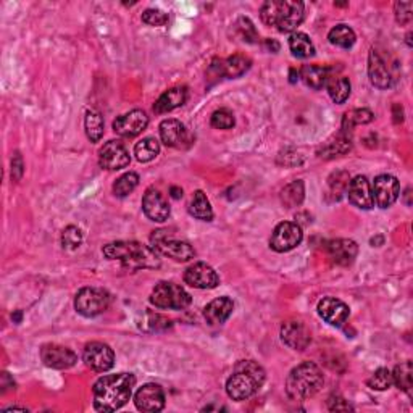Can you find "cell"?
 Returning a JSON list of instances; mask_svg holds the SVG:
<instances>
[{
    "mask_svg": "<svg viewBox=\"0 0 413 413\" xmlns=\"http://www.w3.org/2000/svg\"><path fill=\"white\" fill-rule=\"evenodd\" d=\"M136 378L131 373L107 374L94 384V409L99 412H115L131 399Z\"/></svg>",
    "mask_w": 413,
    "mask_h": 413,
    "instance_id": "obj_1",
    "label": "cell"
},
{
    "mask_svg": "<svg viewBox=\"0 0 413 413\" xmlns=\"http://www.w3.org/2000/svg\"><path fill=\"white\" fill-rule=\"evenodd\" d=\"M109 260H118L121 265L130 270H142V268H158L160 254L154 248L144 245L136 241H118V243L107 244L102 249Z\"/></svg>",
    "mask_w": 413,
    "mask_h": 413,
    "instance_id": "obj_2",
    "label": "cell"
},
{
    "mask_svg": "<svg viewBox=\"0 0 413 413\" xmlns=\"http://www.w3.org/2000/svg\"><path fill=\"white\" fill-rule=\"evenodd\" d=\"M260 17L281 33H294L305 18V7L297 0H268L262 5Z\"/></svg>",
    "mask_w": 413,
    "mask_h": 413,
    "instance_id": "obj_3",
    "label": "cell"
},
{
    "mask_svg": "<svg viewBox=\"0 0 413 413\" xmlns=\"http://www.w3.org/2000/svg\"><path fill=\"white\" fill-rule=\"evenodd\" d=\"M265 370L254 360H241L236 363L234 372L226 381V393L233 400H245L265 383Z\"/></svg>",
    "mask_w": 413,
    "mask_h": 413,
    "instance_id": "obj_4",
    "label": "cell"
},
{
    "mask_svg": "<svg viewBox=\"0 0 413 413\" xmlns=\"http://www.w3.org/2000/svg\"><path fill=\"white\" fill-rule=\"evenodd\" d=\"M325 384V377L318 365L304 362L291 370L286 379V393L292 400H307Z\"/></svg>",
    "mask_w": 413,
    "mask_h": 413,
    "instance_id": "obj_5",
    "label": "cell"
},
{
    "mask_svg": "<svg viewBox=\"0 0 413 413\" xmlns=\"http://www.w3.org/2000/svg\"><path fill=\"white\" fill-rule=\"evenodd\" d=\"M368 76L374 88L389 89L397 81V63L378 49H372L368 55Z\"/></svg>",
    "mask_w": 413,
    "mask_h": 413,
    "instance_id": "obj_6",
    "label": "cell"
},
{
    "mask_svg": "<svg viewBox=\"0 0 413 413\" xmlns=\"http://www.w3.org/2000/svg\"><path fill=\"white\" fill-rule=\"evenodd\" d=\"M191 300V296L184 289L170 281L158 283L150 296V302L157 309L163 310H182L189 307Z\"/></svg>",
    "mask_w": 413,
    "mask_h": 413,
    "instance_id": "obj_7",
    "label": "cell"
},
{
    "mask_svg": "<svg viewBox=\"0 0 413 413\" xmlns=\"http://www.w3.org/2000/svg\"><path fill=\"white\" fill-rule=\"evenodd\" d=\"M150 243H152V248L158 254L170 257L175 262H189L196 257V250L189 243L171 238L163 229L154 231V234L150 236Z\"/></svg>",
    "mask_w": 413,
    "mask_h": 413,
    "instance_id": "obj_8",
    "label": "cell"
},
{
    "mask_svg": "<svg viewBox=\"0 0 413 413\" xmlns=\"http://www.w3.org/2000/svg\"><path fill=\"white\" fill-rule=\"evenodd\" d=\"M110 307V294L99 287H83L74 297V309L86 318H94Z\"/></svg>",
    "mask_w": 413,
    "mask_h": 413,
    "instance_id": "obj_9",
    "label": "cell"
},
{
    "mask_svg": "<svg viewBox=\"0 0 413 413\" xmlns=\"http://www.w3.org/2000/svg\"><path fill=\"white\" fill-rule=\"evenodd\" d=\"M304 233L300 224L292 222H283L275 228V231L271 234L270 239V248L275 252H289L296 249L297 245L302 243Z\"/></svg>",
    "mask_w": 413,
    "mask_h": 413,
    "instance_id": "obj_10",
    "label": "cell"
},
{
    "mask_svg": "<svg viewBox=\"0 0 413 413\" xmlns=\"http://www.w3.org/2000/svg\"><path fill=\"white\" fill-rule=\"evenodd\" d=\"M372 194L379 208H389L399 198L400 182L393 175H379L373 181Z\"/></svg>",
    "mask_w": 413,
    "mask_h": 413,
    "instance_id": "obj_11",
    "label": "cell"
},
{
    "mask_svg": "<svg viewBox=\"0 0 413 413\" xmlns=\"http://www.w3.org/2000/svg\"><path fill=\"white\" fill-rule=\"evenodd\" d=\"M83 358L86 365L97 373L109 372L115 365V352L104 342H89L84 347Z\"/></svg>",
    "mask_w": 413,
    "mask_h": 413,
    "instance_id": "obj_12",
    "label": "cell"
},
{
    "mask_svg": "<svg viewBox=\"0 0 413 413\" xmlns=\"http://www.w3.org/2000/svg\"><path fill=\"white\" fill-rule=\"evenodd\" d=\"M131 162L130 152L121 141H109L99 150V163L102 168L116 171L126 168Z\"/></svg>",
    "mask_w": 413,
    "mask_h": 413,
    "instance_id": "obj_13",
    "label": "cell"
},
{
    "mask_svg": "<svg viewBox=\"0 0 413 413\" xmlns=\"http://www.w3.org/2000/svg\"><path fill=\"white\" fill-rule=\"evenodd\" d=\"M281 339L292 351H305L312 342V332L299 320H289L281 326Z\"/></svg>",
    "mask_w": 413,
    "mask_h": 413,
    "instance_id": "obj_14",
    "label": "cell"
},
{
    "mask_svg": "<svg viewBox=\"0 0 413 413\" xmlns=\"http://www.w3.org/2000/svg\"><path fill=\"white\" fill-rule=\"evenodd\" d=\"M41 360L49 368L68 370L78 362V357L68 347L58 344H46L41 348Z\"/></svg>",
    "mask_w": 413,
    "mask_h": 413,
    "instance_id": "obj_15",
    "label": "cell"
},
{
    "mask_svg": "<svg viewBox=\"0 0 413 413\" xmlns=\"http://www.w3.org/2000/svg\"><path fill=\"white\" fill-rule=\"evenodd\" d=\"M149 116L142 110H131L114 121V131L121 137H136L146 130Z\"/></svg>",
    "mask_w": 413,
    "mask_h": 413,
    "instance_id": "obj_16",
    "label": "cell"
},
{
    "mask_svg": "<svg viewBox=\"0 0 413 413\" xmlns=\"http://www.w3.org/2000/svg\"><path fill=\"white\" fill-rule=\"evenodd\" d=\"M184 283L196 289H215L219 284V276L210 265L198 262L184 271Z\"/></svg>",
    "mask_w": 413,
    "mask_h": 413,
    "instance_id": "obj_17",
    "label": "cell"
},
{
    "mask_svg": "<svg viewBox=\"0 0 413 413\" xmlns=\"http://www.w3.org/2000/svg\"><path fill=\"white\" fill-rule=\"evenodd\" d=\"M165 400L166 399L163 389L155 383L144 384L142 388H139L136 395H134V404H136L137 409L149 413L163 410Z\"/></svg>",
    "mask_w": 413,
    "mask_h": 413,
    "instance_id": "obj_18",
    "label": "cell"
},
{
    "mask_svg": "<svg viewBox=\"0 0 413 413\" xmlns=\"http://www.w3.org/2000/svg\"><path fill=\"white\" fill-rule=\"evenodd\" d=\"M142 210L152 222L163 223L170 217V205L162 192L157 189H147L142 197Z\"/></svg>",
    "mask_w": 413,
    "mask_h": 413,
    "instance_id": "obj_19",
    "label": "cell"
},
{
    "mask_svg": "<svg viewBox=\"0 0 413 413\" xmlns=\"http://www.w3.org/2000/svg\"><path fill=\"white\" fill-rule=\"evenodd\" d=\"M158 131H160V139H162V142L166 147L181 149L189 144V134H187L186 126L178 120H173V118H170V120H163L162 123H160Z\"/></svg>",
    "mask_w": 413,
    "mask_h": 413,
    "instance_id": "obj_20",
    "label": "cell"
},
{
    "mask_svg": "<svg viewBox=\"0 0 413 413\" xmlns=\"http://www.w3.org/2000/svg\"><path fill=\"white\" fill-rule=\"evenodd\" d=\"M347 196L352 205L362 208V210H370L374 205L372 184H370V181L365 176H356V178L348 182Z\"/></svg>",
    "mask_w": 413,
    "mask_h": 413,
    "instance_id": "obj_21",
    "label": "cell"
},
{
    "mask_svg": "<svg viewBox=\"0 0 413 413\" xmlns=\"http://www.w3.org/2000/svg\"><path fill=\"white\" fill-rule=\"evenodd\" d=\"M316 310H318L321 318L331 326H342L347 321L348 315H351L347 304L336 297H325L323 300H320Z\"/></svg>",
    "mask_w": 413,
    "mask_h": 413,
    "instance_id": "obj_22",
    "label": "cell"
},
{
    "mask_svg": "<svg viewBox=\"0 0 413 413\" xmlns=\"http://www.w3.org/2000/svg\"><path fill=\"white\" fill-rule=\"evenodd\" d=\"M328 255L332 264L339 266H348L357 259L358 245L352 239H334L328 243Z\"/></svg>",
    "mask_w": 413,
    "mask_h": 413,
    "instance_id": "obj_23",
    "label": "cell"
},
{
    "mask_svg": "<svg viewBox=\"0 0 413 413\" xmlns=\"http://www.w3.org/2000/svg\"><path fill=\"white\" fill-rule=\"evenodd\" d=\"M234 310V302L229 297H218L212 300L210 304H207V307L203 309V318L208 325L217 326L223 325L229 316H231Z\"/></svg>",
    "mask_w": 413,
    "mask_h": 413,
    "instance_id": "obj_24",
    "label": "cell"
},
{
    "mask_svg": "<svg viewBox=\"0 0 413 413\" xmlns=\"http://www.w3.org/2000/svg\"><path fill=\"white\" fill-rule=\"evenodd\" d=\"M186 100H187V88H184V86H176V88L165 90V93L160 95L154 105V111L158 115L168 114V111L184 105Z\"/></svg>",
    "mask_w": 413,
    "mask_h": 413,
    "instance_id": "obj_25",
    "label": "cell"
},
{
    "mask_svg": "<svg viewBox=\"0 0 413 413\" xmlns=\"http://www.w3.org/2000/svg\"><path fill=\"white\" fill-rule=\"evenodd\" d=\"M351 147H352V141H351V136H348V133L341 131L336 137L330 139V141L318 150V155L321 158L330 160V158L341 157V155L347 154L348 150H351Z\"/></svg>",
    "mask_w": 413,
    "mask_h": 413,
    "instance_id": "obj_26",
    "label": "cell"
},
{
    "mask_svg": "<svg viewBox=\"0 0 413 413\" xmlns=\"http://www.w3.org/2000/svg\"><path fill=\"white\" fill-rule=\"evenodd\" d=\"M331 76V69L326 67H318V65H305L300 69V78L302 81L315 90L323 89L328 79Z\"/></svg>",
    "mask_w": 413,
    "mask_h": 413,
    "instance_id": "obj_27",
    "label": "cell"
},
{
    "mask_svg": "<svg viewBox=\"0 0 413 413\" xmlns=\"http://www.w3.org/2000/svg\"><path fill=\"white\" fill-rule=\"evenodd\" d=\"M393 383L399 388L400 391L412 397L413 394V367L412 362H402L400 365H397L393 372Z\"/></svg>",
    "mask_w": 413,
    "mask_h": 413,
    "instance_id": "obj_28",
    "label": "cell"
},
{
    "mask_svg": "<svg viewBox=\"0 0 413 413\" xmlns=\"http://www.w3.org/2000/svg\"><path fill=\"white\" fill-rule=\"evenodd\" d=\"M252 65V60L249 57L243 55V53H234L233 57L226 58V60L222 62L223 68V76L226 78H239L248 72Z\"/></svg>",
    "mask_w": 413,
    "mask_h": 413,
    "instance_id": "obj_29",
    "label": "cell"
},
{
    "mask_svg": "<svg viewBox=\"0 0 413 413\" xmlns=\"http://www.w3.org/2000/svg\"><path fill=\"white\" fill-rule=\"evenodd\" d=\"M326 88H328L330 97L336 102V104H344L351 95V81L346 76H334L331 74L328 83H326Z\"/></svg>",
    "mask_w": 413,
    "mask_h": 413,
    "instance_id": "obj_30",
    "label": "cell"
},
{
    "mask_svg": "<svg viewBox=\"0 0 413 413\" xmlns=\"http://www.w3.org/2000/svg\"><path fill=\"white\" fill-rule=\"evenodd\" d=\"M289 49L297 58H310L315 55V46L305 33H292L289 37Z\"/></svg>",
    "mask_w": 413,
    "mask_h": 413,
    "instance_id": "obj_31",
    "label": "cell"
},
{
    "mask_svg": "<svg viewBox=\"0 0 413 413\" xmlns=\"http://www.w3.org/2000/svg\"><path fill=\"white\" fill-rule=\"evenodd\" d=\"M305 198V186L304 181H292L281 191V202L286 208L299 207Z\"/></svg>",
    "mask_w": 413,
    "mask_h": 413,
    "instance_id": "obj_32",
    "label": "cell"
},
{
    "mask_svg": "<svg viewBox=\"0 0 413 413\" xmlns=\"http://www.w3.org/2000/svg\"><path fill=\"white\" fill-rule=\"evenodd\" d=\"M189 213L197 219H202V222H212L213 219V210L210 205V201H208L207 196L203 194V191H197L194 197H192L191 205H189Z\"/></svg>",
    "mask_w": 413,
    "mask_h": 413,
    "instance_id": "obj_33",
    "label": "cell"
},
{
    "mask_svg": "<svg viewBox=\"0 0 413 413\" xmlns=\"http://www.w3.org/2000/svg\"><path fill=\"white\" fill-rule=\"evenodd\" d=\"M328 39L332 46L341 47V49H351L356 44L357 36L353 33V29L348 28L347 25H337L330 31Z\"/></svg>",
    "mask_w": 413,
    "mask_h": 413,
    "instance_id": "obj_34",
    "label": "cell"
},
{
    "mask_svg": "<svg viewBox=\"0 0 413 413\" xmlns=\"http://www.w3.org/2000/svg\"><path fill=\"white\" fill-rule=\"evenodd\" d=\"M373 111L368 110V109H353L351 111H347L342 118V131H346L351 134L352 130L356 126H360V125H368V123L373 121Z\"/></svg>",
    "mask_w": 413,
    "mask_h": 413,
    "instance_id": "obj_35",
    "label": "cell"
},
{
    "mask_svg": "<svg viewBox=\"0 0 413 413\" xmlns=\"http://www.w3.org/2000/svg\"><path fill=\"white\" fill-rule=\"evenodd\" d=\"M348 178L347 171H334L328 178V191H326V197L331 198V201H341V197L347 191Z\"/></svg>",
    "mask_w": 413,
    "mask_h": 413,
    "instance_id": "obj_36",
    "label": "cell"
},
{
    "mask_svg": "<svg viewBox=\"0 0 413 413\" xmlns=\"http://www.w3.org/2000/svg\"><path fill=\"white\" fill-rule=\"evenodd\" d=\"M86 134H88L90 142H99L104 137V118L95 110H89L86 114L84 120Z\"/></svg>",
    "mask_w": 413,
    "mask_h": 413,
    "instance_id": "obj_37",
    "label": "cell"
},
{
    "mask_svg": "<svg viewBox=\"0 0 413 413\" xmlns=\"http://www.w3.org/2000/svg\"><path fill=\"white\" fill-rule=\"evenodd\" d=\"M158 154H160V144L155 137H146L134 146V155H136V158L142 163L152 162Z\"/></svg>",
    "mask_w": 413,
    "mask_h": 413,
    "instance_id": "obj_38",
    "label": "cell"
},
{
    "mask_svg": "<svg viewBox=\"0 0 413 413\" xmlns=\"http://www.w3.org/2000/svg\"><path fill=\"white\" fill-rule=\"evenodd\" d=\"M137 184H139V175L130 171V173H125L115 181L114 194L120 198L130 196L131 192L136 189Z\"/></svg>",
    "mask_w": 413,
    "mask_h": 413,
    "instance_id": "obj_39",
    "label": "cell"
},
{
    "mask_svg": "<svg viewBox=\"0 0 413 413\" xmlns=\"http://www.w3.org/2000/svg\"><path fill=\"white\" fill-rule=\"evenodd\" d=\"M368 388L374 391H388L393 386V372L388 368H378L367 381Z\"/></svg>",
    "mask_w": 413,
    "mask_h": 413,
    "instance_id": "obj_40",
    "label": "cell"
},
{
    "mask_svg": "<svg viewBox=\"0 0 413 413\" xmlns=\"http://www.w3.org/2000/svg\"><path fill=\"white\" fill-rule=\"evenodd\" d=\"M83 243V233L76 226H68L62 233V245L68 250L78 249Z\"/></svg>",
    "mask_w": 413,
    "mask_h": 413,
    "instance_id": "obj_41",
    "label": "cell"
},
{
    "mask_svg": "<svg viewBox=\"0 0 413 413\" xmlns=\"http://www.w3.org/2000/svg\"><path fill=\"white\" fill-rule=\"evenodd\" d=\"M210 125L217 130H231L234 126V115L228 109H219L213 111L210 118Z\"/></svg>",
    "mask_w": 413,
    "mask_h": 413,
    "instance_id": "obj_42",
    "label": "cell"
},
{
    "mask_svg": "<svg viewBox=\"0 0 413 413\" xmlns=\"http://www.w3.org/2000/svg\"><path fill=\"white\" fill-rule=\"evenodd\" d=\"M238 29L241 37H243L245 42H250V44L259 42V33H257L255 25L252 23L248 17H241L238 20Z\"/></svg>",
    "mask_w": 413,
    "mask_h": 413,
    "instance_id": "obj_43",
    "label": "cell"
},
{
    "mask_svg": "<svg viewBox=\"0 0 413 413\" xmlns=\"http://www.w3.org/2000/svg\"><path fill=\"white\" fill-rule=\"evenodd\" d=\"M142 21L149 26H165L168 23V13H165L158 8H147L142 13Z\"/></svg>",
    "mask_w": 413,
    "mask_h": 413,
    "instance_id": "obj_44",
    "label": "cell"
},
{
    "mask_svg": "<svg viewBox=\"0 0 413 413\" xmlns=\"http://www.w3.org/2000/svg\"><path fill=\"white\" fill-rule=\"evenodd\" d=\"M395 20L399 25H409L412 21V2H395Z\"/></svg>",
    "mask_w": 413,
    "mask_h": 413,
    "instance_id": "obj_45",
    "label": "cell"
},
{
    "mask_svg": "<svg viewBox=\"0 0 413 413\" xmlns=\"http://www.w3.org/2000/svg\"><path fill=\"white\" fill-rule=\"evenodd\" d=\"M328 409L331 412H348V410H352V405L348 404L344 397L331 395L328 399Z\"/></svg>",
    "mask_w": 413,
    "mask_h": 413,
    "instance_id": "obj_46",
    "label": "cell"
},
{
    "mask_svg": "<svg viewBox=\"0 0 413 413\" xmlns=\"http://www.w3.org/2000/svg\"><path fill=\"white\" fill-rule=\"evenodd\" d=\"M23 173H25L23 158H21V155L17 152L12 158V178H13V181H20Z\"/></svg>",
    "mask_w": 413,
    "mask_h": 413,
    "instance_id": "obj_47",
    "label": "cell"
},
{
    "mask_svg": "<svg viewBox=\"0 0 413 413\" xmlns=\"http://www.w3.org/2000/svg\"><path fill=\"white\" fill-rule=\"evenodd\" d=\"M170 194L173 198H181L182 197V189L181 187H176V186H171L170 187Z\"/></svg>",
    "mask_w": 413,
    "mask_h": 413,
    "instance_id": "obj_48",
    "label": "cell"
},
{
    "mask_svg": "<svg viewBox=\"0 0 413 413\" xmlns=\"http://www.w3.org/2000/svg\"><path fill=\"white\" fill-rule=\"evenodd\" d=\"M266 47H268V49H270V50L273 49V52H278V50H280V44H278V42H275V41H270V39L266 41Z\"/></svg>",
    "mask_w": 413,
    "mask_h": 413,
    "instance_id": "obj_49",
    "label": "cell"
},
{
    "mask_svg": "<svg viewBox=\"0 0 413 413\" xmlns=\"http://www.w3.org/2000/svg\"><path fill=\"white\" fill-rule=\"evenodd\" d=\"M291 83H296V69H291Z\"/></svg>",
    "mask_w": 413,
    "mask_h": 413,
    "instance_id": "obj_50",
    "label": "cell"
}]
</instances>
